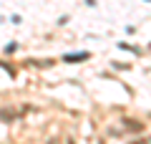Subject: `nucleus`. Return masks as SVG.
<instances>
[{
  "instance_id": "7ed1b4c3",
  "label": "nucleus",
  "mask_w": 151,
  "mask_h": 144,
  "mask_svg": "<svg viewBox=\"0 0 151 144\" xmlns=\"http://www.w3.org/2000/svg\"><path fill=\"white\" fill-rule=\"evenodd\" d=\"M50 144H58V142H50Z\"/></svg>"
},
{
  "instance_id": "f257e3e1",
  "label": "nucleus",
  "mask_w": 151,
  "mask_h": 144,
  "mask_svg": "<svg viewBox=\"0 0 151 144\" xmlns=\"http://www.w3.org/2000/svg\"><path fill=\"white\" fill-rule=\"evenodd\" d=\"M81 58H86V53H76V56H68L65 61H81Z\"/></svg>"
},
{
  "instance_id": "f03ea898",
  "label": "nucleus",
  "mask_w": 151,
  "mask_h": 144,
  "mask_svg": "<svg viewBox=\"0 0 151 144\" xmlns=\"http://www.w3.org/2000/svg\"><path fill=\"white\" fill-rule=\"evenodd\" d=\"M131 144H151V139H139V142H131Z\"/></svg>"
}]
</instances>
